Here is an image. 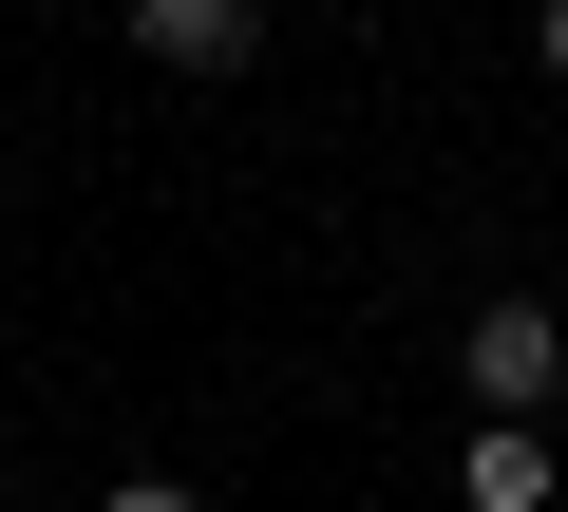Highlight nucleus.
Masks as SVG:
<instances>
[{
    "instance_id": "nucleus-2",
    "label": "nucleus",
    "mask_w": 568,
    "mask_h": 512,
    "mask_svg": "<svg viewBox=\"0 0 568 512\" xmlns=\"http://www.w3.org/2000/svg\"><path fill=\"white\" fill-rule=\"evenodd\" d=\"M549 380H568V323H549V304H474V399H493V418H530Z\"/></svg>"
},
{
    "instance_id": "nucleus-3",
    "label": "nucleus",
    "mask_w": 568,
    "mask_h": 512,
    "mask_svg": "<svg viewBox=\"0 0 568 512\" xmlns=\"http://www.w3.org/2000/svg\"><path fill=\"white\" fill-rule=\"evenodd\" d=\"M474 512H549V436H530V418L474 436Z\"/></svg>"
},
{
    "instance_id": "nucleus-4",
    "label": "nucleus",
    "mask_w": 568,
    "mask_h": 512,
    "mask_svg": "<svg viewBox=\"0 0 568 512\" xmlns=\"http://www.w3.org/2000/svg\"><path fill=\"white\" fill-rule=\"evenodd\" d=\"M530 58H549V77H568V0H530Z\"/></svg>"
},
{
    "instance_id": "nucleus-1",
    "label": "nucleus",
    "mask_w": 568,
    "mask_h": 512,
    "mask_svg": "<svg viewBox=\"0 0 568 512\" xmlns=\"http://www.w3.org/2000/svg\"><path fill=\"white\" fill-rule=\"evenodd\" d=\"M133 20V58H171V77H246L265 58V0H114Z\"/></svg>"
},
{
    "instance_id": "nucleus-5",
    "label": "nucleus",
    "mask_w": 568,
    "mask_h": 512,
    "mask_svg": "<svg viewBox=\"0 0 568 512\" xmlns=\"http://www.w3.org/2000/svg\"><path fill=\"white\" fill-rule=\"evenodd\" d=\"M95 512H190V493H171V474H133V493H95Z\"/></svg>"
}]
</instances>
